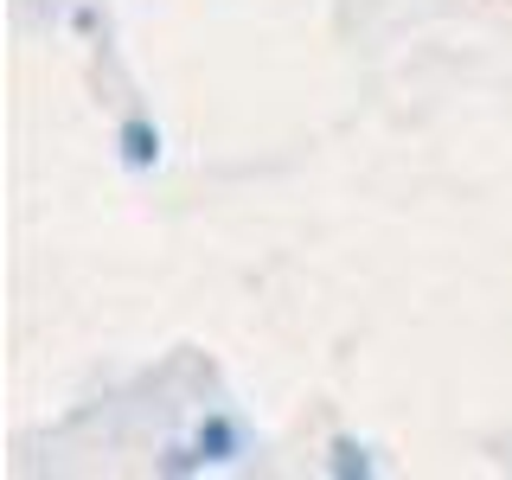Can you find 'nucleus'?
<instances>
[{
    "label": "nucleus",
    "mask_w": 512,
    "mask_h": 480,
    "mask_svg": "<svg viewBox=\"0 0 512 480\" xmlns=\"http://www.w3.org/2000/svg\"><path fill=\"white\" fill-rule=\"evenodd\" d=\"M116 141H122V160H128L135 173H141V167H154V160H160V128H154L148 116H128Z\"/></svg>",
    "instance_id": "f257e3e1"
},
{
    "label": "nucleus",
    "mask_w": 512,
    "mask_h": 480,
    "mask_svg": "<svg viewBox=\"0 0 512 480\" xmlns=\"http://www.w3.org/2000/svg\"><path fill=\"white\" fill-rule=\"evenodd\" d=\"M327 468L340 474V480H352V474L365 480V474H372V455H365V448L352 442V436H340V442H333V461H327Z\"/></svg>",
    "instance_id": "7ed1b4c3"
},
{
    "label": "nucleus",
    "mask_w": 512,
    "mask_h": 480,
    "mask_svg": "<svg viewBox=\"0 0 512 480\" xmlns=\"http://www.w3.org/2000/svg\"><path fill=\"white\" fill-rule=\"evenodd\" d=\"M244 455V436H237L231 416H212V423H199V461H237Z\"/></svg>",
    "instance_id": "f03ea898"
}]
</instances>
